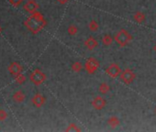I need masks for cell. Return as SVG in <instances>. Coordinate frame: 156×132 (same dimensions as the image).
<instances>
[{
  "mask_svg": "<svg viewBox=\"0 0 156 132\" xmlns=\"http://www.w3.org/2000/svg\"><path fill=\"white\" fill-rule=\"evenodd\" d=\"M25 26L30 31L37 34L46 26V20L44 19L42 14L37 11L25 21Z\"/></svg>",
  "mask_w": 156,
  "mask_h": 132,
  "instance_id": "6da1fadb",
  "label": "cell"
},
{
  "mask_svg": "<svg viewBox=\"0 0 156 132\" xmlns=\"http://www.w3.org/2000/svg\"><path fill=\"white\" fill-rule=\"evenodd\" d=\"M114 40L117 42V44H119L120 47H124V46H127L131 41L132 36L129 34V31L122 29L116 33Z\"/></svg>",
  "mask_w": 156,
  "mask_h": 132,
  "instance_id": "7a4b0ae2",
  "label": "cell"
},
{
  "mask_svg": "<svg viewBox=\"0 0 156 132\" xmlns=\"http://www.w3.org/2000/svg\"><path fill=\"white\" fill-rule=\"evenodd\" d=\"M30 82L35 85H40L41 84H43L46 80V75L43 72H41V70L39 69H36L34 70L30 75Z\"/></svg>",
  "mask_w": 156,
  "mask_h": 132,
  "instance_id": "3957f363",
  "label": "cell"
},
{
  "mask_svg": "<svg viewBox=\"0 0 156 132\" xmlns=\"http://www.w3.org/2000/svg\"><path fill=\"white\" fill-rule=\"evenodd\" d=\"M119 77H120V80L124 84L129 85V84H131L135 80L136 75H135V73L132 70H130V69H125V70L121 71V74H120Z\"/></svg>",
  "mask_w": 156,
  "mask_h": 132,
  "instance_id": "277c9868",
  "label": "cell"
},
{
  "mask_svg": "<svg viewBox=\"0 0 156 132\" xmlns=\"http://www.w3.org/2000/svg\"><path fill=\"white\" fill-rule=\"evenodd\" d=\"M99 67V61L95 58H88L85 63V68L87 72L90 75L94 74Z\"/></svg>",
  "mask_w": 156,
  "mask_h": 132,
  "instance_id": "5b68a950",
  "label": "cell"
},
{
  "mask_svg": "<svg viewBox=\"0 0 156 132\" xmlns=\"http://www.w3.org/2000/svg\"><path fill=\"white\" fill-rule=\"evenodd\" d=\"M107 75L111 77V78H117L121 74V69L119 67V65L117 63H111L108 67L106 69Z\"/></svg>",
  "mask_w": 156,
  "mask_h": 132,
  "instance_id": "8992f818",
  "label": "cell"
},
{
  "mask_svg": "<svg viewBox=\"0 0 156 132\" xmlns=\"http://www.w3.org/2000/svg\"><path fill=\"white\" fill-rule=\"evenodd\" d=\"M107 105V101L102 96H96L92 101V106L96 110H102Z\"/></svg>",
  "mask_w": 156,
  "mask_h": 132,
  "instance_id": "52a82bcc",
  "label": "cell"
},
{
  "mask_svg": "<svg viewBox=\"0 0 156 132\" xmlns=\"http://www.w3.org/2000/svg\"><path fill=\"white\" fill-rule=\"evenodd\" d=\"M22 66L19 63V62H12L10 65H9V72L10 75H14V76H17L21 74L22 72Z\"/></svg>",
  "mask_w": 156,
  "mask_h": 132,
  "instance_id": "ba28073f",
  "label": "cell"
},
{
  "mask_svg": "<svg viewBox=\"0 0 156 132\" xmlns=\"http://www.w3.org/2000/svg\"><path fill=\"white\" fill-rule=\"evenodd\" d=\"M38 9H39V5L35 0H29V1L24 5V9L30 14L37 12Z\"/></svg>",
  "mask_w": 156,
  "mask_h": 132,
  "instance_id": "9c48e42d",
  "label": "cell"
},
{
  "mask_svg": "<svg viewBox=\"0 0 156 132\" xmlns=\"http://www.w3.org/2000/svg\"><path fill=\"white\" fill-rule=\"evenodd\" d=\"M45 101H46V99H45L44 96H42L41 94H37L32 97V104L34 106H36L38 108L41 107L45 104Z\"/></svg>",
  "mask_w": 156,
  "mask_h": 132,
  "instance_id": "30bf717a",
  "label": "cell"
},
{
  "mask_svg": "<svg viewBox=\"0 0 156 132\" xmlns=\"http://www.w3.org/2000/svg\"><path fill=\"white\" fill-rule=\"evenodd\" d=\"M98 45V42L97 40H95L93 37H89L85 40V46L87 47V49H88L89 50H93L95 48H97Z\"/></svg>",
  "mask_w": 156,
  "mask_h": 132,
  "instance_id": "8fae6325",
  "label": "cell"
},
{
  "mask_svg": "<svg viewBox=\"0 0 156 132\" xmlns=\"http://www.w3.org/2000/svg\"><path fill=\"white\" fill-rule=\"evenodd\" d=\"M25 97H26L25 94L22 91H20V90L15 92L14 95H13V99L17 103H22L25 100Z\"/></svg>",
  "mask_w": 156,
  "mask_h": 132,
  "instance_id": "7c38bea8",
  "label": "cell"
},
{
  "mask_svg": "<svg viewBox=\"0 0 156 132\" xmlns=\"http://www.w3.org/2000/svg\"><path fill=\"white\" fill-rule=\"evenodd\" d=\"M98 91L102 95H107L110 91V86L108 83H101L100 85L98 86Z\"/></svg>",
  "mask_w": 156,
  "mask_h": 132,
  "instance_id": "4fadbf2b",
  "label": "cell"
},
{
  "mask_svg": "<svg viewBox=\"0 0 156 132\" xmlns=\"http://www.w3.org/2000/svg\"><path fill=\"white\" fill-rule=\"evenodd\" d=\"M113 40H114V38H113L111 35H109V34H105V35L102 37V43H103V45H105V46H110V45L112 44V42H113Z\"/></svg>",
  "mask_w": 156,
  "mask_h": 132,
  "instance_id": "5bb4252c",
  "label": "cell"
},
{
  "mask_svg": "<svg viewBox=\"0 0 156 132\" xmlns=\"http://www.w3.org/2000/svg\"><path fill=\"white\" fill-rule=\"evenodd\" d=\"M133 19H134V20H135L136 22H138V23H142V22L145 21V15H144V13H142V12H140V11H138V12H136V13L134 14Z\"/></svg>",
  "mask_w": 156,
  "mask_h": 132,
  "instance_id": "9a60e30c",
  "label": "cell"
},
{
  "mask_svg": "<svg viewBox=\"0 0 156 132\" xmlns=\"http://www.w3.org/2000/svg\"><path fill=\"white\" fill-rule=\"evenodd\" d=\"M119 119L117 117V116H110L108 119V124L112 127H116L119 125Z\"/></svg>",
  "mask_w": 156,
  "mask_h": 132,
  "instance_id": "2e32d148",
  "label": "cell"
},
{
  "mask_svg": "<svg viewBox=\"0 0 156 132\" xmlns=\"http://www.w3.org/2000/svg\"><path fill=\"white\" fill-rule=\"evenodd\" d=\"M82 68H83V65H82V63H81L80 61H74V62L73 63V65H72V69H73V71L75 72V73H79V72H81Z\"/></svg>",
  "mask_w": 156,
  "mask_h": 132,
  "instance_id": "e0dca14e",
  "label": "cell"
},
{
  "mask_svg": "<svg viewBox=\"0 0 156 132\" xmlns=\"http://www.w3.org/2000/svg\"><path fill=\"white\" fill-rule=\"evenodd\" d=\"M98 23L96 21V20H91L89 23H88V28H89V30H91V31H93V32H95V31H97L98 30Z\"/></svg>",
  "mask_w": 156,
  "mask_h": 132,
  "instance_id": "ac0fdd59",
  "label": "cell"
},
{
  "mask_svg": "<svg viewBox=\"0 0 156 132\" xmlns=\"http://www.w3.org/2000/svg\"><path fill=\"white\" fill-rule=\"evenodd\" d=\"M67 32H68V34H69V35H71V36H74V35H76V34H77V32H78V29H77V27H76V26H74V25H70V26L68 27V29H67Z\"/></svg>",
  "mask_w": 156,
  "mask_h": 132,
  "instance_id": "d6986e66",
  "label": "cell"
},
{
  "mask_svg": "<svg viewBox=\"0 0 156 132\" xmlns=\"http://www.w3.org/2000/svg\"><path fill=\"white\" fill-rule=\"evenodd\" d=\"M66 131H71V132H76V131H81V129L77 127V125L75 124H70L67 128L65 129Z\"/></svg>",
  "mask_w": 156,
  "mask_h": 132,
  "instance_id": "ffe728a7",
  "label": "cell"
},
{
  "mask_svg": "<svg viewBox=\"0 0 156 132\" xmlns=\"http://www.w3.org/2000/svg\"><path fill=\"white\" fill-rule=\"evenodd\" d=\"M15 77H16V81H17L18 84H23L25 82V76L22 74H20V75H17Z\"/></svg>",
  "mask_w": 156,
  "mask_h": 132,
  "instance_id": "44dd1931",
  "label": "cell"
},
{
  "mask_svg": "<svg viewBox=\"0 0 156 132\" xmlns=\"http://www.w3.org/2000/svg\"><path fill=\"white\" fill-rule=\"evenodd\" d=\"M8 117V113L3 110V109H0V121H3Z\"/></svg>",
  "mask_w": 156,
  "mask_h": 132,
  "instance_id": "7402d4cb",
  "label": "cell"
},
{
  "mask_svg": "<svg viewBox=\"0 0 156 132\" xmlns=\"http://www.w3.org/2000/svg\"><path fill=\"white\" fill-rule=\"evenodd\" d=\"M22 1L23 0H9L10 4L14 7H19L22 3Z\"/></svg>",
  "mask_w": 156,
  "mask_h": 132,
  "instance_id": "603a6c76",
  "label": "cell"
},
{
  "mask_svg": "<svg viewBox=\"0 0 156 132\" xmlns=\"http://www.w3.org/2000/svg\"><path fill=\"white\" fill-rule=\"evenodd\" d=\"M57 1H58L60 4H62V5H64V4H66V3L68 2V0H57Z\"/></svg>",
  "mask_w": 156,
  "mask_h": 132,
  "instance_id": "cb8c5ba5",
  "label": "cell"
},
{
  "mask_svg": "<svg viewBox=\"0 0 156 132\" xmlns=\"http://www.w3.org/2000/svg\"><path fill=\"white\" fill-rule=\"evenodd\" d=\"M153 49H154V50H155V52H156V44L154 45V48H153Z\"/></svg>",
  "mask_w": 156,
  "mask_h": 132,
  "instance_id": "d4e9b609",
  "label": "cell"
},
{
  "mask_svg": "<svg viewBox=\"0 0 156 132\" xmlns=\"http://www.w3.org/2000/svg\"><path fill=\"white\" fill-rule=\"evenodd\" d=\"M1 31H2V29H1V27H0V33H1Z\"/></svg>",
  "mask_w": 156,
  "mask_h": 132,
  "instance_id": "484cf974",
  "label": "cell"
},
{
  "mask_svg": "<svg viewBox=\"0 0 156 132\" xmlns=\"http://www.w3.org/2000/svg\"><path fill=\"white\" fill-rule=\"evenodd\" d=\"M154 112H155V114H156V107H155V109H154Z\"/></svg>",
  "mask_w": 156,
  "mask_h": 132,
  "instance_id": "4316f807",
  "label": "cell"
}]
</instances>
